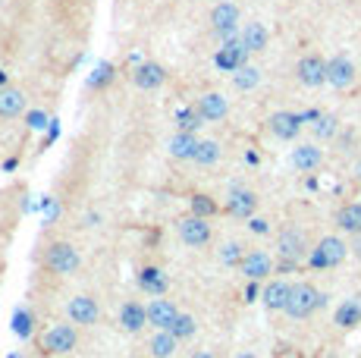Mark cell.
Segmentation results:
<instances>
[{"instance_id": "5", "label": "cell", "mask_w": 361, "mask_h": 358, "mask_svg": "<svg viewBox=\"0 0 361 358\" xmlns=\"http://www.w3.org/2000/svg\"><path fill=\"white\" fill-rule=\"evenodd\" d=\"M295 79L305 88H320L327 85V60L317 54H305L299 63H295Z\"/></svg>"}, {"instance_id": "26", "label": "cell", "mask_w": 361, "mask_h": 358, "mask_svg": "<svg viewBox=\"0 0 361 358\" xmlns=\"http://www.w3.org/2000/svg\"><path fill=\"white\" fill-rule=\"evenodd\" d=\"M220 154H223V148H220V142H214V138H201L198 142V151L192 161L201 163V167H214V163L220 161Z\"/></svg>"}, {"instance_id": "17", "label": "cell", "mask_w": 361, "mask_h": 358, "mask_svg": "<svg viewBox=\"0 0 361 358\" xmlns=\"http://www.w3.org/2000/svg\"><path fill=\"white\" fill-rule=\"evenodd\" d=\"M198 142L201 138H195V132H185V129H179L176 136H170V142H167V151H170V157H176V161H192L198 151Z\"/></svg>"}, {"instance_id": "1", "label": "cell", "mask_w": 361, "mask_h": 358, "mask_svg": "<svg viewBox=\"0 0 361 358\" xmlns=\"http://www.w3.org/2000/svg\"><path fill=\"white\" fill-rule=\"evenodd\" d=\"M320 305H324V296H320L311 283H295L293 292H289L286 314L289 318H295V321H302V318H311Z\"/></svg>"}, {"instance_id": "16", "label": "cell", "mask_w": 361, "mask_h": 358, "mask_svg": "<svg viewBox=\"0 0 361 358\" xmlns=\"http://www.w3.org/2000/svg\"><path fill=\"white\" fill-rule=\"evenodd\" d=\"M239 267H242V274H246L248 280H264L267 274L273 271V261H270V255H264V251H248V255H242Z\"/></svg>"}, {"instance_id": "37", "label": "cell", "mask_w": 361, "mask_h": 358, "mask_svg": "<svg viewBox=\"0 0 361 358\" xmlns=\"http://www.w3.org/2000/svg\"><path fill=\"white\" fill-rule=\"evenodd\" d=\"M355 183L361 186V163H358V167H355Z\"/></svg>"}, {"instance_id": "20", "label": "cell", "mask_w": 361, "mask_h": 358, "mask_svg": "<svg viewBox=\"0 0 361 358\" xmlns=\"http://www.w3.org/2000/svg\"><path fill=\"white\" fill-rule=\"evenodd\" d=\"M145 324H148V305L126 302L123 308H120V327H123L126 333H138Z\"/></svg>"}, {"instance_id": "23", "label": "cell", "mask_w": 361, "mask_h": 358, "mask_svg": "<svg viewBox=\"0 0 361 358\" xmlns=\"http://www.w3.org/2000/svg\"><path fill=\"white\" fill-rule=\"evenodd\" d=\"M289 292H293V286L289 283H283V280H273V283H267L264 286V305L270 311H286V305H289Z\"/></svg>"}, {"instance_id": "14", "label": "cell", "mask_w": 361, "mask_h": 358, "mask_svg": "<svg viewBox=\"0 0 361 358\" xmlns=\"http://www.w3.org/2000/svg\"><path fill=\"white\" fill-rule=\"evenodd\" d=\"M277 249H279V255L286 258V261H299V258H305V233L302 230H295V226H286V230L279 233V239H277Z\"/></svg>"}, {"instance_id": "21", "label": "cell", "mask_w": 361, "mask_h": 358, "mask_svg": "<svg viewBox=\"0 0 361 358\" xmlns=\"http://www.w3.org/2000/svg\"><path fill=\"white\" fill-rule=\"evenodd\" d=\"M324 163V151L317 145H295L293 148V167L302 170V173H311Z\"/></svg>"}, {"instance_id": "15", "label": "cell", "mask_w": 361, "mask_h": 358, "mask_svg": "<svg viewBox=\"0 0 361 358\" xmlns=\"http://www.w3.org/2000/svg\"><path fill=\"white\" fill-rule=\"evenodd\" d=\"M132 82H136L142 91H157V88L167 82V73L160 63H142V66H136V73H132Z\"/></svg>"}, {"instance_id": "9", "label": "cell", "mask_w": 361, "mask_h": 358, "mask_svg": "<svg viewBox=\"0 0 361 358\" xmlns=\"http://www.w3.org/2000/svg\"><path fill=\"white\" fill-rule=\"evenodd\" d=\"M75 343H79V337H75V327L69 324H57L44 333V352H50V355H66L75 349Z\"/></svg>"}, {"instance_id": "27", "label": "cell", "mask_w": 361, "mask_h": 358, "mask_svg": "<svg viewBox=\"0 0 361 358\" xmlns=\"http://www.w3.org/2000/svg\"><path fill=\"white\" fill-rule=\"evenodd\" d=\"M258 82H261V73L254 66H248V63L232 73V85H236L239 91H252V88H258Z\"/></svg>"}, {"instance_id": "33", "label": "cell", "mask_w": 361, "mask_h": 358, "mask_svg": "<svg viewBox=\"0 0 361 358\" xmlns=\"http://www.w3.org/2000/svg\"><path fill=\"white\" fill-rule=\"evenodd\" d=\"M239 245H226V251H223V258H226V261H236V258H239Z\"/></svg>"}, {"instance_id": "11", "label": "cell", "mask_w": 361, "mask_h": 358, "mask_svg": "<svg viewBox=\"0 0 361 358\" xmlns=\"http://www.w3.org/2000/svg\"><path fill=\"white\" fill-rule=\"evenodd\" d=\"M179 314H183V311H179L170 298H154V302H148V324L154 327V330H170Z\"/></svg>"}, {"instance_id": "19", "label": "cell", "mask_w": 361, "mask_h": 358, "mask_svg": "<svg viewBox=\"0 0 361 358\" xmlns=\"http://www.w3.org/2000/svg\"><path fill=\"white\" fill-rule=\"evenodd\" d=\"M198 114L205 116V120L217 123V120H223V116L230 114V104H226V98L220 95V91H207V95L198 98Z\"/></svg>"}, {"instance_id": "10", "label": "cell", "mask_w": 361, "mask_h": 358, "mask_svg": "<svg viewBox=\"0 0 361 358\" xmlns=\"http://www.w3.org/2000/svg\"><path fill=\"white\" fill-rule=\"evenodd\" d=\"M66 314H69L73 324L89 327V324H95V321L101 318V308H98V302L91 296H73L66 302Z\"/></svg>"}, {"instance_id": "30", "label": "cell", "mask_w": 361, "mask_h": 358, "mask_svg": "<svg viewBox=\"0 0 361 358\" xmlns=\"http://www.w3.org/2000/svg\"><path fill=\"white\" fill-rule=\"evenodd\" d=\"M336 129H340L336 116H317V120H314V136L317 138H333Z\"/></svg>"}, {"instance_id": "34", "label": "cell", "mask_w": 361, "mask_h": 358, "mask_svg": "<svg viewBox=\"0 0 361 358\" xmlns=\"http://www.w3.org/2000/svg\"><path fill=\"white\" fill-rule=\"evenodd\" d=\"M352 255L361 261V236H355V242H352Z\"/></svg>"}, {"instance_id": "36", "label": "cell", "mask_w": 361, "mask_h": 358, "mask_svg": "<svg viewBox=\"0 0 361 358\" xmlns=\"http://www.w3.org/2000/svg\"><path fill=\"white\" fill-rule=\"evenodd\" d=\"M10 82H7V73H3V69H0V88H7Z\"/></svg>"}, {"instance_id": "22", "label": "cell", "mask_w": 361, "mask_h": 358, "mask_svg": "<svg viewBox=\"0 0 361 358\" xmlns=\"http://www.w3.org/2000/svg\"><path fill=\"white\" fill-rule=\"evenodd\" d=\"M254 208H258V195H254V192L236 189L230 198H226V211H230L232 217H252Z\"/></svg>"}, {"instance_id": "2", "label": "cell", "mask_w": 361, "mask_h": 358, "mask_svg": "<svg viewBox=\"0 0 361 358\" xmlns=\"http://www.w3.org/2000/svg\"><path fill=\"white\" fill-rule=\"evenodd\" d=\"M211 26H214V32H217L223 41L239 38V28H242V13H239L236 3H230V0H220L217 7L211 10Z\"/></svg>"}, {"instance_id": "13", "label": "cell", "mask_w": 361, "mask_h": 358, "mask_svg": "<svg viewBox=\"0 0 361 358\" xmlns=\"http://www.w3.org/2000/svg\"><path fill=\"white\" fill-rule=\"evenodd\" d=\"M239 41H242V48L248 54H261L270 44V32H267L264 22H246V26L239 28Z\"/></svg>"}, {"instance_id": "32", "label": "cell", "mask_w": 361, "mask_h": 358, "mask_svg": "<svg viewBox=\"0 0 361 358\" xmlns=\"http://www.w3.org/2000/svg\"><path fill=\"white\" fill-rule=\"evenodd\" d=\"M214 211H217V204H214L207 195H195V198H192V214L207 217V214H214Z\"/></svg>"}, {"instance_id": "3", "label": "cell", "mask_w": 361, "mask_h": 358, "mask_svg": "<svg viewBox=\"0 0 361 358\" xmlns=\"http://www.w3.org/2000/svg\"><path fill=\"white\" fill-rule=\"evenodd\" d=\"M44 264H48V271H50V274L69 277V274L79 271L82 258H79V251H75L69 242H54V245L48 249V255H44Z\"/></svg>"}, {"instance_id": "29", "label": "cell", "mask_w": 361, "mask_h": 358, "mask_svg": "<svg viewBox=\"0 0 361 358\" xmlns=\"http://www.w3.org/2000/svg\"><path fill=\"white\" fill-rule=\"evenodd\" d=\"M170 330L176 333V339H189V337H195L198 324H195V318H192V314H179V318H176V324H173Z\"/></svg>"}, {"instance_id": "25", "label": "cell", "mask_w": 361, "mask_h": 358, "mask_svg": "<svg viewBox=\"0 0 361 358\" xmlns=\"http://www.w3.org/2000/svg\"><path fill=\"white\" fill-rule=\"evenodd\" d=\"M176 346H179V339L173 330H157L154 337H151V355L154 358H173L176 355Z\"/></svg>"}, {"instance_id": "12", "label": "cell", "mask_w": 361, "mask_h": 358, "mask_svg": "<svg viewBox=\"0 0 361 358\" xmlns=\"http://www.w3.org/2000/svg\"><path fill=\"white\" fill-rule=\"evenodd\" d=\"M28 107V98L22 88L16 85H7L0 88V120H16V116H22Z\"/></svg>"}, {"instance_id": "4", "label": "cell", "mask_w": 361, "mask_h": 358, "mask_svg": "<svg viewBox=\"0 0 361 358\" xmlns=\"http://www.w3.org/2000/svg\"><path fill=\"white\" fill-rule=\"evenodd\" d=\"M176 233L189 249H205V245L211 242V223H207V217H198V214L183 217V220L176 223Z\"/></svg>"}, {"instance_id": "24", "label": "cell", "mask_w": 361, "mask_h": 358, "mask_svg": "<svg viewBox=\"0 0 361 358\" xmlns=\"http://www.w3.org/2000/svg\"><path fill=\"white\" fill-rule=\"evenodd\" d=\"M336 226L349 236H361V204H346L336 211Z\"/></svg>"}, {"instance_id": "18", "label": "cell", "mask_w": 361, "mask_h": 358, "mask_svg": "<svg viewBox=\"0 0 361 358\" xmlns=\"http://www.w3.org/2000/svg\"><path fill=\"white\" fill-rule=\"evenodd\" d=\"M246 60H248V51L242 48V41H239V38H230L223 48H220V54H217V66L230 69V73H236L239 66H246Z\"/></svg>"}, {"instance_id": "7", "label": "cell", "mask_w": 361, "mask_h": 358, "mask_svg": "<svg viewBox=\"0 0 361 358\" xmlns=\"http://www.w3.org/2000/svg\"><path fill=\"white\" fill-rule=\"evenodd\" d=\"M355 75H358V69H355V63L349 60V57H333V60H327V85H333L336 91H346V88L355 85Z\"/></svg>"}, {"instance_id": "28", "label": "cell", "mask_w": 361, "mask_h": 358, "mask_svg": "<svg viewBox=\"0 0 361 358\" xmlns=\"http://www.w3.org/2000/svg\"><path fill=\"white\" fill-rule=\"evenodd\" d=\"M336 324H340V327H355V324H361V302H358V298H352V302L340 305V311H336Z\"/></svg>"}, {"instance_id": "38", "label": "cell", "mask_w": 361, "mask_h": 358, "mask_svg": "<svg viewBox=\"0 0 361 358\" xmlns=\"http://www.w3.org/2000/svg\"><path fill=\"white\" fill-rule=\"evenodd\" d=\"M232 358H258V355H252V352H239V355H232Z\"/></svg>"}, {"instance_id": "8", "label": "cell", "mask_w": 361, "mask_h": 358, "mask_svg": "<svg viewBox=\"0 0 361 358\" xmlns=\"http://www.w3.org/2000/svg\"><path fill=\"white\" fill-rule=\"evenodd\" d=\"M267 129H270V136H277L279 142H293L302 132V116L293 114V110H277V114L267 120Z\"/></svg>"}, {"instance_id": "6", "label": "cell", "mask_w": 361, "mask_h": 358, "mask_svg": "<svg viewBox=\"0 0 361 358\" xmlns=\"http://www.w3.org/2000/svg\"><path fill=\"white\" fill-rule=\"evenodd\" d=\"M346 242L336 236H327V239H320L317 249L311 251V264L314 267H336V264L346 261Z\"/></svg>"}, {"instance_id": "31", "label": "cell", "mask_w": 361, "mask_h": 358, "mask_svg": "<svg viewBox=\"0 0 361 358\" xmlns=\"http://www.w3.org/2000/svg\"><path fill=\"white\" fill-rule=\"evenodd\" d=\"M13 333L19 339H26L28 333H32V318H28L26 311H16V314H13Z\"/></svg>"}, {"instance_id": "35", "label": "cell", "mask_w": 361, "mask_h": 358, "mask_svg": "<svg viewBox=\"0 0 361 358\" xmlns=\"http://www.w3.org/2000/svg\"><path fill=\"white\" fill-rule=\"evenodd\" d=\"M189 358H214V355H211V352H192Z\"/></svg>"}]
</instances>
